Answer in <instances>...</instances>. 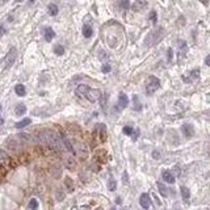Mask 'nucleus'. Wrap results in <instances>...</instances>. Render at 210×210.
Here are the masks:
<instances>
[{"label": "nucleus", "mask_w": 210, "mask_h": 210, "mask_svg": "<svg viewBox=\"0 0 210 210\" xmlns=\"http://www.w3.org/2000/svg\"><path fill=\"white\" fill-rule=\"evenodd\" d=\"M41 137H42V141H43V142L48 143L54 151H57V153L64 151L63 141L60 139V137L58 135L55 131H53V130H45V131L42 133Z\"/></svg>", "instance_id": "nucleus-1"}, {"label": "nucleus", "mask_w": 210, "mask_h": 210, "mask_svg": "<svg viewBox=\"0 0 210 210\" xmlns=\"http://www.w3.org/2000/svg\"><path fill=\"white\" fill-rule=\"evenodd\" d=\"M163 37H164V29H163V28H158L156 30H153V32H151V33L146 37V45H147V46L156 45L158 42L162 41Z\"/></svg>", "instance_id": "nucleus-2"}, {"label": "nucleus", "mask_w": 210, "mask_h": 210, "mask_svg": "<svg viewBox=\"0 0 210 210\" xmlns=\"http://www.w3.org/2000/svg\"><path fill=\"white\" fill-rule=\"evenodd\" d=\"M160 87V80L155 76H148L146 80V92L147 95H153L155 91H158V88Z\"/></svg>", "instance_id": "nucleus-3"}, {"label": "nucleus", "mask_w": 210, "mask_h": 210, "mask_svg": "<svg viewBox=\"0 0 210 210\" xmlns=\"http://www.w3.org/2000/svg\"><path fill=\"white\" fill-rule=\"evenodd\" d=\"M128 104H129V97L126 96L125 93H119V96H118V103H117V105L114 107V110H116V112H122L126 107H128Z\"/></svg>", "instance_id": "nucleus-4"}, {"label": "nucleus", "mask_w": 210, "mask_h": 210, "mask_svg": "<svg viewBox=\"0 0 210 210\" xmlns=\"http://www.w3.org/2000/svg\"><path fill=\"white\" fill-rule=\"evenodd\" d=\"M100 96H101V91L100 89H91L88 88L85 92V99H88L91 103H95V101L100 100Z\"/></svg>", "instance_id": "nucleus-5"}, {"label": "nucleus", "mask_w": 210, "mask_h": 210, "mask_svg": "<svg viewBox=\"0 0 210 210\" xmlns=\"http://www.w3.org/2000/svg\"><path fill=\"white\" fill-rule=\"evenodd\" d=\"M16 57H17V50H16V48H11L9 53L7 54V57H5V67H7V68L11 67V66H12V64L14 63V60H16Z\"/></svg>", "instance_id": "nucleus-6"}, {"label": "nucleus", "mask_w": 210, "mask_h": 210, "mask_svg": "<svg viewBox=\"0 0 210 210\" xmlns=\"http://www.w3.org/2000/svg\"><path fill=\"white\" fill-rule=\"evenodd\" d=\"M74 151H75V155H80L83 158H87V150H85V146L80 142H74Z\"/></svg>", "instance_id": "nucleus-7"}, {"label": "nucleus", "mask_w": 210, "mask_h": 210, "mask_svg": "<svg viewBox=\"0 0 210 210\" xmlns=\"http://www.w3.org/2000/svg\"><path fill=\"white\" fill-rule=\"evenodd\" d=\"M11 158L4 150H0V167H9Z\"/></svg>", "instance_id": "nucleus-8"}, {"label": "nucleus", "mask_w": 210, "mask_h": 210, "mask_svg": "<svg viewBox=\"0 0 210 210\" xmlns=\"http://www.w3.org/2000/svg\"><path fill=\"white\" fill-rule=\"evenodd\" d=\"M181 130L187 138H192V137L194 135V128H193V125H190V124H184L181 126Z\"/></svg>", "instance_id": "nucleus-9"}, {"label": "nucleus", "mask_w": 210, "mask_h": 210, "mask_svg": "<svg viewBox=\"0 0 210 210\" xmlns=\"http://www.w3.org/2000/svg\"><path fill=\"white\" fill-rule=\"evenodd\" d=\"M139 204L142 206L143 209H150L151 208V200H150V196L147 193H143L142 196L139 198Z\"/></svg>", "instance_id": "nucleus-10"}, {"label": "nucleus", "mask_w": 210, "mask_h": 210, "mask_svg": "<svg viewBox=\"0 0 210 210\" xmlns=\"http://www.w3.org/2000/svg\"><path fill=\"white\" fill-rule=\"evenodd\" d=\"M162 179L164 180L165 183H168V184H173V183H175V176L172 175L171 171H167V169L162 172Z\"/></svg>", "instance_id": "nucleus-11"}, {"label": "nucleus", "mask_w": 210, "mask_h": 210, "mask_svg": "<svg viewBox=\"0 0 210 210\" xmlns=\"http://www.w3.org/2000/svg\"><path fill=\"white\" fill-rule=\"evenodd\" d=\"M63 164L66 165V168H68V169H74L75 165H76V162L74 160L72 156H66L63 159Z\"/></svg>", "instance_id": "nucleus-12"}, {"label": "nucleus", "mask_w": 210, "mask_h": 210, "mask_svg": "<svg viewBox=\"0 0 210 210\" xmlns=\"http://www.w3.org/2000/svg\"><path fill=\"white\" fill-rule=\"evenodd\" d=\"M95 131H99L100 133V141H105V139H107V128H105L103 124L97 125Z\"/></svg>", "instance_id": "nucleus-13"}, {"label": "nucleus", "mask_w": 210, "mask_h": 210, "mask_svg": "<svg viewBox=\"0 0 210 210\" xmlns=\"http://www.w3.org/2000/svg\"><path fill=\"white\" fill-rule=\"evenodd\" d=\"M93 34V29L89 24H84L83 25V36H84L85 38H91Z\"/></svg>", "instance_id": "nucleus-14"}, {"label": "nucleus", "mask_w": 210, "mask_h": 210, "mask_svg": "<svg viewBox=\"0 0 210 210\" xmlns=\"http://www.w3.org/2000/svg\"><path fill=\"white\" fill-rule=\"evenodd\" d=\"M43 37H45V41L50 42L54 37H55V33H54V30L51 28H46L45 32H43Z\"/></svg>", "instance_id": "nucleus-15"}, {"label": "nucleus", "mask_w": 210, "mask_h": 210, "mask_svg": "<svg viewBox=\"0 0 210 210\" xmlns=\"http://www.w3.org/2000/svg\"><path fill=\"white\" fill-rule=\"evenodd\" d=\"M25 113H26V107L24 104H17L16 108H14V114L20 117V116H24Z\"/></svg>", "instance_id": "nucleus-16"}, {"label": "nucleus", "mask_w": 210, "mask_h": 210, "mask_svg": "<svg viewBox=\"0 0 210 210\" xmlns=\"http://www.w3.org/2000/svg\"><path fill=\"white\" fill-rule=\"evenodd\" d=\"M14 92H16V95L20 96V97H23V96L26 95V89H25L24 84H17L16 87H14Z\"/></svg>", "instance_id": "nucleus-17"}, {"label": "nucleus", "mask_w": 210, "mask_h": 210, "mask_svg": "<svg viewBox=\"0 0 210 210\" xmlns=\"http://www.w3.org/2000/svg\"><path fill=\"white\" fill-rule=\"evenodd\" d=\"M30 122H32V119L30 118H24V119H21V121L19 122H16V129H23L25 128V126H28V125H30Z\"/></svg>", "instance_id": "nucleus-18"}, {"label": "nucleus", "mask_w": 210, "mask_h": 210, "mask_svg": "<svg viewBox=\"0 0 210 210\" xmlns=\"http://www.w3.org/2000/svg\"><path fill=\"white\" fill-rule=\"evenodd\" d=\"M180 192H181V197H183L184 201H188L190 198V192L187 187H181L180 188Z\"/></svg>", "instance_id": "nucleus-19"}, {"label": "nucleus", "mask_w": 210, "mask_h": 210, "mask_svg": "<svg viewBox=\"0 0 210 210\" xmlns=\"http://www.w3.org/2000/svg\"><path fill=\"white\" fill-rule=\"evenodd\" d=\"M48 11H49V14L50 16H57L58 14V5L57 4H54V3H50L49 7H48Z\"/></svg>", "instance_id": "nucleus-20"}, {"label": "nucleus", "mask_w": 210, "mask_h": 210, "mask_svg": "<svg viewBox=\"0 0 210 210\" xmlns=\"http://www.w3.org/2000/svg\"><path fill=\"white\" fill-rule=\"evenodd\" d=\"M156 187H158V190L160 192V194L163 197H167L168 196V190H167V188H165V185L163 183H160L159 181L158 184H156Z\"/></svg>", "instance_id": "nucleus-21"}, {"label": "nucleus", "mask_w": 210, "mask_h": 210, "mask_svg": "<svg viewBox=\"0 0 210 210\" xmlns=\"http://www.w3.org/2000/svg\"><path fill=\"white\" fill-rule=\"evenodd\" d=\"M133 103H134V107H133L134 110H137V112L142 110V105H141V103H139V97L137 96V95L133 97Z\"/></svg>", "instance_id": "nucleus-22"}, {"label": "nucleus", "mask_w": 210, "mask_h": 210, "mask_svg": "<svg viewBox=\"0 0 210 210\" xmlns=\"http://www.w3.org/2000/svg\"><path fill=\"white\" fill-rule=\"evenodd\" d=\"M177 45H179V48H180L181 55L184 57V55H185V53H187V42L183 41V39H179V41H177Z\"/></svg>", "instance_id": "nucleus-23"}, {"label": "nucleus", "mask_w": 210, "mask_h": 210, "mask_svg": "<svg viewBox=\"0 0 210 210\" xmlns=\"http://www.w3.org/2000/svg\"><path fill=\"white\" fill-rule=\"evenodd\" d=\"M146 5H147L146 2H142V0H139V2H137L135 4L133 5V8H134V11H142Z\"/></svg>", "instance_id": "nucleus-24"}, {"label": "nucleus", "mask_w": 210, "mask_h": 210, "mask_svg": "<svg viewBox=\"0 0 210 210\" xmlns=\"http://www.w3.org/2000/svg\"><path fill=\"white\" fill-rule=\"evenodd\" d=\"M118 7L121 9H129L130 8V2H129V0H119Z\"/></svg>", "instance_id": "nucleus-25"}, {"label": "nucleus", "mask_w": 210, "mask_h": 210, "mask_svg": "<svg viewBox=\"0 0 210 210\" xmlns=\"http://www.w3.org/2000/svg\"><path fill=\"white\" fill-rule=\"evenodd\" d=\"M64 184H66L68 192H74V183H72V180L70 177H66V179H64Z\"/></svg>", "instance_id": "nucleus-26"}, {"label": "nucleus", "mask_w": 210, "mask_h": 210, "mask_svg": "<svg viewBox=\"0 0 210 210\" xmlns=\"http://www.w3.org/2000/svg\"><path fill=\"white\" fill-rule=\"evenodd\" d=\"M116 187H117V183H116V180L109 179V181H108V189H109L110 192H113V190H116Z\"/></svg>", "instance_id": "nucleus-27"}, {"label": "nucleus", "mask_w": 210, "mask_h": 210, "mask_svg": "<svg viewBox=\"0 0 210 210\" xmlns=\"http://www.w3.org/2000/svg\"><path fill=\"white\" fill-rule=\"evenodd\" d=\"M54 53H55L57 55H62V54L64 53V48L62 45H57L55 48H54Z\"/></svg>", "instance_id": "nucleus-28"}, {"label": "nucleus", "mask_w": 210, "mask_h": 210, "mask_svg": "<svg viewBox=\"0 0 210 210\" xmlns=\"http://www.w3.org/2000/svg\"><path fill=\"white\" fill-rule=\"evenodd\" d=\"M28 208L29 209H37L38 208V202L36 198H32L30 201H29V204H28Z\"/></svg>", "instance_id": "nucleus-29"}, {"label": "nucleus", "mask_w": 210, "mask_h": 210, "mask_svg": "<svg viewBox=\"0 0 210 210\" xmlns=\"http://www.w3.org/2000/svg\"><path fill=\"white\" fill-rule=\"evenodd\" d=\"M150 20L153 21V24H156L158 17H156V12H155V11H151L150 12Z\"/></svg>", "instance_id": "nucleus-30"}, {"label": "nucleus", "mask_w": 210, "mask_h": 210, "mask_svg": "<svg viewBox=\"0 0 210 210\" xmlns=\"http://www.w3.org/2000/svg\"><path fill=\"white\" fill-rule=\"evenodd\" d=\"M172 54H173V50L169 48V49L167 50V60H168V63L172 62Z\"/></svg>", "instance_id": "nucleus-31"}, {"label": "nucleus", "mask_w": 210, "mask_h": 210, "mask_svg": "<svg viewBox=\"0 0 210 210\" xmlns=\"http://www.w3.org/2000/svg\"><path fill=\"white\" fill-rule=\"evenodd\" d=\"M110 70H112V67H110V64H104L103 66V68H101V71L104 72V74H108V72H110Z\"/></svg>", "instance_id": "nucleus-32"}, {"label": "nucleus", "mask_w": 210, "mask_h": 210, "mask_svg": "<svg viewBox=\"0 0 210 210\" xmlns=\"http://www.w3.org/2000/svg\"><path fill=\"white\" fill-rule=\"evenodd\" d=\"M124 133L126 134V135H131L133 128H131V126H125V128H124Z\"/></svg>", "instance_id": "nucleus-33"}, {"label": "nucleus", "mask_w": 210, "mask_h": 210, "mask_svg": "<svg viewBox=\"0 0 210 210\" xmlns=\"http://www.w3.org/2000/svg\"><path fill=\"white\" fill-rule=\"evenodd\" d=\"M198 76H200V71H198V70H193L190 72V78L192 79H197Z\"/></svg>", "instance_id": "nucleus-34"}, {"label": "nucleus", "mask_w": 210, "mask_h": 210, "mask_svg": "<svg viewBox=\"0 0 210 210\" xmlns=\"http://www.w3.org/2000/svg\"><path fill=\"white\" fill-rule=\"evenodd\" d=\"M160 156H162V154L159 153V151H156V150H154V151H153V158H154V159L159 160V159H160Z\"/></svg>", "instance_id": "nucleus-35"}, {"label": "nucleus", "mask_w": 210, "mask_h": 210, "mask_svg": "<svg viewBox=\"0 0 210 210\" xmlns=\"http://www.w3.org/2000/svg\"><path fill=\"white\" fill-rule=\"evenodd\" d=\"M100 97L103 99V100H101V108H103V109H105V104H107V96L101 95Z\"/></svg>", "instance_id": "nucleus-36"}, {"label": "nucleus", "mask_w": 210, "mask_h": 210, "mask_svg": "<svg viewBox=\"0 0 210 210\" xmlns=\"http://www.w3.org/2000/svg\"><path fill=\"white\" fill-rule=\"evenodd\" d=\"M131 135H134L133 137V139L135 141L137 138H138V135H139V129H137V130H133V133H131Z\"/></svg>", "instance_id": "nucleus-37"}, {"label": "nucleus", "mask_w": 210, "mask_h": 210, "mask_svg": "<svg viewBox=\"0 0 210 210\" xmlns=\"http://www.w3.org/2000/svg\"><path fill=\"white\" fill-rule=\"evenodd\" d=\"M122 181H124L125 184L129 183V175H128V172H124V179H122Z\"/></svg>", "instance_id": "nucleus-38"}, {"label": "nucleus", "mask_w": 210, "mask_h": 210, "mask_svg": "<svg viewBox=\"0 0 210 210\" xmlns=\"http://www.w3.org/2000/svg\"><path fill=\"white\" fill-rule=\"evenodd\" d=\"M100 59H108V54H105L104 51H101V54H100Z\"/></svg>", "instance_id": "nucleus-39"}, {"label": "nucleus", "mask_w": 210, "mask_h": 210, "mask_svg": "<svg viewBox=\"0 0 210 210\" xmlns=\"http://www.w3.org/2000/svg\"><path fill=\"white\" fill-rule=\"evenodd\" d=\"M57 196H58V200H62V198L64 197V193H62V192H60V190H58V194H57Z\"/></svg>", "instance_id": "nucleus-40"}, {"label": "nucleus", "mask_w": 210, "mask_h": 210, "mask_svg": "<svg viewBox=\"0 0 210 210\" xmlns=\"http://www.w3.org/2000/svg\"><path fill=\"white\" fill-rule=\"evenodd\" d=\"M2 112H3V108H2V105H0V125H3V122H4V119L2 117Z\"/></svg>", "instance_id": "nucleus-41"}, {"label": "nucleus", "mask_w": 210, "mask_h": 210, "mask_svg": "<svg viewBox=\"0 0 210 210\" xmlns=\"http://www.w3.org/2000/svg\"><path fill=\"white\" fill-rule=\"evenodd\" d=\"M205 64L206 66H210V55H208L205 58Z\"/></svg>", "instance_id": "nucleus-42"}, {"label": "nucleus", "mask_w": 210, "mask_h": 210, "mask_svg": "<svg viewBox=\"0 0 210 210\" xmlns=\"http://www.w3.org/2000/svg\"><path fill=\"white\" fill-rule=\"evenodd\" d=\"M4 28H3V25H0V36H3V34H4Z\"/></svg>", "instance_id": "nucleus-43"}, {"label": "nucleus", "mask_w": 210, "mask_h": 210, "mask_svg": "<svg viewBox=\"0 0 210 210\" xmlns=\"http://www.w3.org/2000/svg\"><path fill=\"white\" fill-rule=\"evenodd\" d=\"M198 2H201L204 5H208L209 4V0H198Z\"/></svg>", "instance_id": "nucleus-44"}, {"label": "nucleus", "mask_w": 210, "mask_h": 210, "mask_svg": "<svg viewBox=\"0 0 210 210\" xmlns=\"http://www.w3.org/2000/svg\"><path fill=\"white\" fill-rule=\"evenodd\" d=\"M175 173H176L177 176L180 175V168H179V167H176V168H175Z\"/></svg>", "instance_id": "nucleus-45"}, {"label": "nucleus", "mask_w": 210, "mask_h": 210, "mask_svg": "<svg viewBox=\"0 0 210 210\" xmlns=\"http://www.w3.org/2000/svg\"><path fill=\"white\" fill-rule=\"evenodd\" d=\"M34 2H36V0H30V2H29V3H30V4H33Z\"/></svg>", "instance_id": "nucleus-46"}, {"label": "nucleus", "mask_w": 210, "mask_h": 210, "mask_svg": "<svg viewBox=\"0 0 210 210\" xmlns=\"http://www.w3.org/2000/svg\"><path fill=\"white\" fill-rule=\"evenodd\" d=\"M16 2H17V3H20V2H23V0H16Z\"/></svg>", "instance_id": "nucleus-47"}, {"label": "nucleus", "mask_w": 210, "mask_h": 210, "mask_svg": "<svg viewBox=\"0 0 210 210\" xmlns=\"http://www.w3.org/2000/svg\"><path fill=\"white\" fill-rule=\"evenodd\" d=\"M7 2H8V0H3V3H7Z\"/></svg>", "instance_id": "nucleus-48"}]
</instances>
